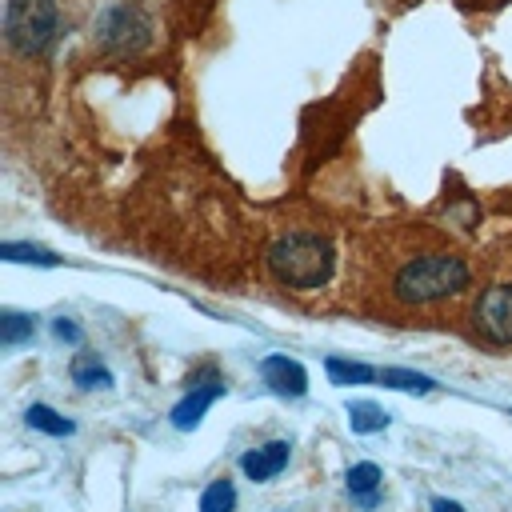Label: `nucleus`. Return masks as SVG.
<instances>
[{
  "mask_svg": "<svg viewBox=\"0 0 512 512\" xmlns=\"http://www.w3.org/2000/svg\"><path fill=\"white\" fill-rule=\"evenodd\" d=\"M472 272H468V260L456 256V252H416V256H404L388 280V292L396 304H408V308H428V304H440V300H452L468 288Z\"/></svg>",
  "mask_w": 512,
  "mask_h": 512,
  "instance_id": "nucleus-1",
  "label": "nucleus"
},
{
  "mask_svg": "<svg viewBox=\"0 0 512 512\" xmlns=\"http://www.w3.org/2000/svg\"><path fill=\"white\" fill-rule=\"evenodd\" d=\"M264 264H268L276 284L296 288V292H312V288L328 284L336 256H332L328 236H320L312 228H288L268 244Z\"/></svg>",
  "mask_w": 512,
  "mask_h": 512,
  "instance_id": "nucleus-2",
  "label": "nucleus"
},
{
  "mask_svg": "<svg viewBox=\"0 0 512 512\" xmlns=\"http://www.w3.org/2000/svg\"><path fill=\"white\" fill-rule=\"evenodd\" d=\"M60 32L56 0H8L4 8V40L20 56H44Z\"/></svg>",
  "mask_w": 512,
  "mask_h": 512,
  "instance_id": "nucleus-3",
  "label": "nucleus"
},
{
  "mask_svg": "<svg viewBox=\"0 0 512 512\" xmlns=\"http://www.w3.org/2000/svg\"><path fill=\"white\" fill-rule=\"evenodd\" d=\"M148 36H152V20L140 4H112L96 20V44L108 52H120V56L140 52L148 44Z\"/></svg>",
  "mask_w": 512,
  "mask_h": 512,
  "instance_id": "nucleus-4",
  "label": "nucleus"
},
{
  "mask_svg": "<svg viewBox=\"0 0 512 512\" xmlns=\"http://www.w3.org/2000/svg\"><path fill=\"white\" fill-rule=\"evenodd\" d=\"M472 328L488 344H512V280H492L472 304Z\"/></svg>",
  "mask_w": 512,
  "mask_h": 512,
  "instance_id": "nucleus-5",
  "label": "nucleus"
},
{
  "mask_svg": "<svg viewBox=\"0 0 512 512\" xmlns=\"http://www.w3.org/2000/svg\"><path fill=\"white\" fill-rule=\"evenodd\" d=\"M260 376H264V384L276 392V396H304L308 392V372H304V364L300 360H292V356H264L260 360Z\"/></svg>",
  "mask_w": 512,
  "mask_h": 512,
  "instance_id": "nucleus-6",
  "label": "nucleus"
},
{
  "mask_svg": "<svg viewBox=\"0 0 512 512\" xmlns=\"http://www.w3.org/2000/svg\"><path fill=\"white\" fill-rule=\"evenodd\" d=\"M220 396H224V380H220V376H208L204 384H192V392L172 408V424H176V428H184V432H188V428H196V424H200V416H204Z\"/></svg>",
  "mask_w": 512,
  "mask_h": 512,
  "instance_id": "nucleus-7",
  "label": "nucleus"
},
{
  "mask_svg": "<svg viewBox=\"0 0 512 512\" xmlns=\"http://www.w3.org/2000/svg\"><path fill=\"white\" fill-rule=\"evenodd\" d=\"M288 456H292V444H288V440H268V444L244 452V456H240V468H244L248 480H272V476L284 472Z\"/></svg>",
  "mask_w": 512,
  "mask_h": 512,
  "instance_id": "nucleus-8",
  "label": "nucleus"
},
{
  "mask_svg": "<svg viewBox=\"0 0 512 512\" xmlns=\"http://www.w3.org/2000/svg\"><path fill=\"white\" fill-rule=\"evenodd\" d=\"M68 372H72V384L84 388V392H92V388H112V372L104 368V360H96V352H80Z\"/></svg>",
  "mask_w": 512,
  "mask_h": 512,
  "instance_id": "nucleus-9",
  "label": "nucleus"
},
{
  "mask_svg": "<svg viewBox=\"0 0 512 512\" xmlns=\"http://www.w3.org/2000/svg\"><path fill=\"white\" fill-rule=\"evenodd\" d=\"M380 480H384V472H380L372 460H364V464H352V468H348V492H352L364 508H372V504H376V488H380Z\"/></svg>",
  "mask_w": 512,
  "mask_h": 512,
  "instance_id": "nucleus-10",
  "label": "nucleus"
},
{
  "mask_svg": "<svg viewBox=\"0 0 512 512\" xmlns=\"http://www.w3.org/2000/svg\"><path fill=\"white\" fill-rule=\"evenodd\" d=\"M388 420H392V416H388L380 404H372V400H352V404H348V424H352V432H360V436L388 428Z\"/></svg>",
  "mask_w": 512,
  "mask_h": 512,
  "instance_id": "nucleus-11",
  "label": "nucleus"
},
{
  "mask_svg": "<svg viewBox=\"0 0 512 512\" xmlns=\"http://www.w3.org/2000/svg\"><path fill=\"white\" fill-rule=\"evenodd\" d=\"M24 420H28V428L48 432V436H72V432H76V424L64 420V416H60L56 408H48V404H32V408L24 412Z\"/></svg>",
  "mask_w": 512,
  "mask_h": 512,
  "instance_id": "nucleus-12",
  "label": "nucleus"
},
{
  "mask_svg": "<svg viewBox=\"0 0 512 512\" xmlns=\"http://www.w3.org/2000/svg\"><path fill=\"white\" fill-rule=\"evenodd\" d=\"M324 368H328L332 384H368V380H376V376H380L376 368L356 364V360H340V356H328V360H324Z\"/></svg>",
  "mask_w": 512,
  "mask_h": 512,
  "instance_id": "nucleus-13",
  "label": "nucleus"
},
{
  "mask_svg": "<svg viewBox=\"0 0 512 512\" xmlns=\"http://www.w3.org/2000/svg\"><path fill=\"white\" fill-rule=\"evenodd\" d=\"M32 332H36V320L32 316H24V312H4L0 316V344L4 348H16V344L32 340Z\"/></svg>",
  "mask_w": 512,
  "mask_h": 512,
  "instance_id": "nucleus-14",
  "label": "nucleus"
},
{
  "mask_svg": "<svg viewBox=\"0 0 512 512\" xmlns=\"http://www.w3.org/2000/svg\"><path fill=\"white\" fill-rule=\"evenodd\" d=\"M0 256H4V260H12V264H44V268L60 264V256H52L48 248H36V244H16V240H8V244L0 248Z\"/></svg>",
  "mask_w": 512,
  "mask_h": 512,
  "instance_id": "nucleus-15",
  "label": "nucleus"
},
{
  "mask_svg": "<svg viewBox=\"0 0 512 512\" xmlns=\"http://www.w3.org/2000/svg\"><path fill=\"white\" fill-rule=\"evenodd\" d=\"M236 508V488L232 480H212L200 492V512H232Z\"/></svg>",
  "mask_w": 512,
  "mask_h": 512,
  "instance_id": "nucleus-16",
  "label": "nucleus"
},
{
  "mask_svg": "<svg viewBox=\"0 0 512 512\" xmlns=\"http://www.w3.org/2000/svg\"><path fill=\"white\" fill-rule=\"evenodd\" d=\"M380 380H384L388 388H400V392H432V388H436L428 376H420V372H404V368H384Z\"/></svg>",
  "mask_w": 512,
  "mask_h": 512,
  "instance_id": "nucleus-17",
  "label": "nucleus"
},
{
  "mask_svg": "<svg viewBox=\"0 0 512 512\" xmlns=\"http://www.w3.org/2000/svg\"><path fill=\"white\" fill-rule=\"evenodd\" d=\"M56 336H60V340H72V344H76V340H80V328H76L72 320H64V316H60V320H56Z\"/></svg>",
  "mask_w": 512,
  "mask_h": 512,
  "instance_id": "nucleus-18",
  "label": "nucleus"
},
{
  "mask_svg": "<svg viewBox=\"0 0 512 512\" xmlns=\"http://www.w3.org/2000/svg\"><path fill=\"white\" fill-rule=\"evenodd\" d=\"M432 512H464V508H460L456 500H448V496H436V500H432Z\"/></svg>",
  "mask_w": 512,
  "mask_h": 512,
  "instance_id": "nucleus-19",
  "label": "nucleus"
}]
</instances>
